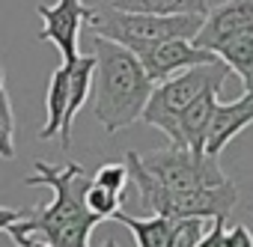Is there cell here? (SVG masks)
Wrapping results in <instances>:
<instances>
[{
    "instance_id": "obj_1",
    "label": "cell",
    "mask_w": 253,
    "mask_h": 247,
    "mask_svg": "<svg viewBox=\"0 0 253 247\" xmlns=\"http://www.w3.org/2000/svg\"><path fill=\"white\" fill-rule=\"evenodd\" d=\"M89 182L92 179L75 161H69L66 167L36 161V170L30 176H24V185L27 188H51L54 200L39 203L18 223H12L6 229L9 238L15 244L24 238H39L48 247H89V235L101 223V217L86 206Z\"/></svg>"
},
{
    "instance_id": "obj_2",
    "label": "cell",
    "mask_w": 253,
    "mask_h": 247,
    "mask_svg": "<svg viewBox=\"0 0 253 247\" xmlns=\"http://www.w3.org/2000/svg\"><path fill=\"white\" fill-rule=\"evenodd\" d=\"M92 54H95L92 113L104 125L107 134H119L122 128H128L137 119H143V110L155 89V81L146 75V69L134 51L122 48L104 36L92 39Z\"/></svg>"
},
{
    "instance_id": "obj_3",
    "label": "cell",
    "mask_w": 253,
    "mask_h": 247,
    "mask_svg": "<svg viewBox=\"0 0 253 247\" xmlns=\"http://www.w3.org/2000/svg\"><path fill=\"white\" fill-rule=\"evenodd\" d=\"M125 164H128L131 185L137 188L140 208L146 214H164L173 220H182V217L214 220V217H229L238 206V188L232 179H226L223 185H211V188L173 191V188H164L158 179H152L143 170L140 152H125Z\"/></svg>"
},
{
    "instance_id": "obj_4",
    "label": "cell",
    "mask_w": 253,
    "mask_h": 247,
    "mask_svg": "<svg viewBox=\"0 0 253 247\" xmlns=\"http://www.w3.org/2000/svg\"><path fill=\"white\" fill-rule=\"evenodd\" d=\"M206 15H152V12L116 9L107 3V9L92 6L86 30L92 36H104L134 54H143L167 39H194Z\"/></svg>"
},
{
    "instance_id": "obj_5",
    "label": "cell",
    "mask_w": 253,
    "mask_h": 247,
    "mask_svg": "<svg viewBox=\"0 0 253 247\" xmlns=\"http://www.w3.org/2000/svg\"><path fill=\"white\" fill-rule=\"evenodd\" d=\"M229 72L232 69L223 60H214V63L191 66V69L155 83V89H152V95L146 101V110H143V122L152 125V128H158L173 146H179V125H176L179 110H185L206 89H220Z\"/></svg>"
},
{
    "instance_id": "obj_6",
    "label": "cell",
    "mask_w": 253,
    "mask_h": 247,
    "mask_svg": "<svg viewBox=\"0 0 253 247\" xmlns=\"http://www.w3.org/2000/svg\"><path fill=\"white\" fill-rule=\"evenodd\" d=\"M143 170L158 179L164 188L173 191H197V188H211L223 185L229 176L220 170L217 155L209 152H194L188 146H167V149H152L140 155Z\"/></svg>"
},
{
    "instance_id": "obj_7",
    "label": "cell",
    "mask_w": 253,
    "mask_h": 247,
    "mask_svg": "<svg viewBox=\"0 0 253 247\" xmlns=\"http://www.w3.org/2000/svg\"><path fill=\"white\" fill-rule=\"evenodd\" d=\"M42 21L39 39L51 42L60 51L63 63H75L81 57V30L86 27L92 6H84V0H54L51 6H36Z\"/></svg>"
},
{
    "instance_id": "obj_8",
    "label": "cell",
    "mask_w": 253,
    "mask_h": 247,
    "mask_svg": "<svg viewBox=\"0 0 253 247\" xmlns=\"http://www.w3.org/2000/svg\"><path fill=\"white\" fill-rule=\"evenodd\" d=\"M247 33H253V0H223V3L206 12V21L200 33L194 36V42L217 54L220 45H226L235 36H247Z\"/></svg>"
},
{
    "instance_id": "obj_9",
    "label": "cell",
    "mask_w": 253,
    "mask_h": 247,
    "mask_svg": "<svg viewBox=\"0 0 253 247\" xmlns=\"http://www.w3.org/2000/svg\"><path fill=\"white\" fill-rule=\"evenodd\" d=\"M137 57H140L146 75H149L155 83H161V81H167V78H173V75H179V72H185V69H191V66L220 60L214 51L200 48L194 39H167V42H161V45H155L152 51H143V54H137Z\"/></svg>"
},
{
    "instance_id": "obj_10",
    "label": "cell",
    "mask_w": 253,
    "mask_h": 247,
    "mask_svg": "<svg viewBox=\"0 0 253 247\" xmlns=\"http://www.w3.org/2000/svg\"><path fill=\"white\" fill-rule=\"evenodd\" d=\"M247 125H253V92L244 89L241 98L235 101H217L214 119H211V128L206 137V152L209 155H220L226 149V143H232Z\"/></svg>"
},
{
    "instance_id": "obj_11",
    "label": "cell",
    "mask_w": 253,
    "mask_h": 247,
    "mask_svg": "<svg viewBox=\"0 0 253 247\" xmlns=\"http://www.w3.org/2000/svg\"><path fill=\"white\" fill-rule=\"evenodd\" d=\"M214 110H217V89H206L185 110H179V116H176L179 146H188L194 152H206V137H209V128H211Z\"/></svg>"
},
{
    "instance_id": "obj_12",
    "label": "cell",
    "mask_w": 253,
    "mask_h": 247,
    "mask_svg": "<svg viewBox=\"0 0 253 247\" xmlns=\"http://www.w3.org/2000/svg\"><path fill=\"white\" fill-rule=\"evenodd\" d=\"M72 66V78H69V104H66V119H63V128H60V146L69 149L72 146V125H75V116L84 107L92 81H95V54H81Z\"/></svg>"
},
{
    "instance_id": "obj_13",
    "label": "cell",
    "mask_w": 253,
    "mask_h": 247,
    "mask_svg": "<svg viewBox=\"0 0 253 247\" xmlns=\"http://www.w3.org/2000/svg\"><path fill=\"white\" fill-rule=\"evenodd\" d=\"M69 78H72V66L60 63L48 81V92H45V125L39 131V140H54L60 137L63 119H66V104H69Z\"/></svg>"
},
{
    "instance_id": "obj_14",
    "label": "cell",
    "mask_w": 253,
    "mask_h": 247,
    "mask_svg": "<svg viewBox=\"0 0 253 247\" xmlns=\"http://www.w3.org/2000/svg\"><path fill=\"white\" fill-rule=\"evenodd\" d=\"M113 220H119L122 226H128V232L137 238V247H167L176 220L164 217V214H146V217H134L125 214L122 208L113 214Z\"/></svg>"
},
{
    "instance_id": "obj_15",
    "label": "cell",
    "mask_w": 253,
    "mask_h": 247,
    "mask_svg": "<svg viewBox=\"0 0 253 247\" xmlns=\"http://www.w3.org/2000/svg\"><path fill=\"white\" fill-rule=\"evenodd\" d=\"M110 6L152 15H206L211 9L209 0H110Z\"/></svg>"
},
{
    "instance_id": "obj_16",
    "label": "cell",
    "mask_w": 253,
    "mask_h": 247,
    "mask_svg": "<svg viewBox=\"0 0 253 247\" xmlns=\"http://www.w3.org/2000/svg\"><path fill=\"white\" fill-rule=\"evenodd\" d=\"M217 57L241 78L244 72H250L253 69V33H247V36H235V39H229L226 45H220L217 48Z\"/></svg>"
},
{
    "instance_id": "obj_17",
    "label": "cell",
    "mask_w": 253,
    "mask_h": 247,
    "mask_svg": "<svg viewBox=\"0 0 253 247\" xmlns=\"http://www.w3.org/2000/svg\"><path fill=\"white\" fill-rule=\"evenodd\" d=\"M0 158L3 161L15 158V116L6 89H0Z\"/></svg>"
},
{
    "instance_id": "obj_18",
    "label": "cell",
    "mask_w": 253,
    "mask_h": 247,
    "mask_svg": "<svg viewBox=\"0 0 253 247\" xmlns=\"http://www.w3.org/2000/svg\"><path fill=\"white\" fill-rule=\"evenodd\" d=\"M86 206L101 217V220H107V217H113L116 211H119V206H122V194H113V191H107L104 185H98V182H89V191H86Z\"/></svg>"
},
{
    "instance_id": "obj_19",
    "label": "cell",
    "mask_w": 253,
    "mask_h": 247,
    "mask_svg": "<svg viewBox=\"0 0 253 247\" xmlns=\"http://www.w3.org/2000/svg\"><path fill=\"white\" fill-rule=\"evenodd\" d=\"M203 235H206V220L203 217H182V220H176L167 247H194Z\"/></svg>"
},
{
    "instance_id": "obj_20",
    "label": "cell",
    "mask_w": 253,
    "mask_h": 247,
    "mask_svg": "<svg viewBox=\"0 0 253 247\" xmlns=\"http://www.w3.org/2000/svg\"><path fill=\"white\" fill-rule=\"evenodd\" d=\"M92 182H98V185H104L107 191H113V194H125V188L131 185V173H128V164H101L98 170H95V176H92Z\"/></svg>"
},
{
    "instance_id": "obj_21",
    "label": "cell",
    "mask_w": 253,
    "mask_h": 247,
    "mask_svg": "<svg viewBox=\"0 0 253 247\" xmlns=\"http://www.w3.org/2000/svg\"><path fill=\"white\" fill-rule=\"evenodd\" d=\"M194 247H226V217H214L211 226L206 229V235Z\"/></svg>"
},
{
    "instance_id": "obj_22",
    "label": "cell",
    "mask_w": 253,
    "mask_h": 247,
    "mask_svg": "<svg viewBox=\"0 0 253 247\" xmlns=\"http://www.w3.org/2000/svg\"><path fill=\"white\" fill-rule=\"evenodd\" d=\"M226 247H253V232L247 226H232L226 232Z\"/></svg>"
},
{
    "instance_id": "obj_23",
    "label": "cell",
    "mask_w": 253,
    "mask_h": 247,
    "mask_svg": "<svg viewBox=\"0 0 253 247\" xmlns=\"http://www.w3.org/2000/svg\"><path fill=\"white\" fill-rule=\"evenodd\" d=\"M27 211H21V208H3L0 206V232H6L12 223H18L21 217H24Z\"/></svg>"
},
{
    "instance_id": "obj_24",
    "label": "cell",
    "mask_w": 253,
    "mask_h": 247,
    "mask_svg": "<svg viewBox=\"0 0 253 247\" xmlns=\"http://www.w3.org/2000/svg\"><path fill=\"white\" fill-rule=\"evenodd\" d=\"M18 247H48V244H45V241H39V238H24V241H18ZM101 247H119V244H116L113 238H107Z\"/></svg>"
},
{
    "instance_id": "obj_25",
    "label": "cell",
    "mask_w": 253,
    "mask_h": 247,
    "mask_svg": "<svg viewBox=\"0 0 253 247\" xmlns=\"http://www.w3.org/2000/svg\"><path fill=\"white\" fill-rule=\"evenodd\" d=\"M241 83H244V89H247V92H253V69L241 75Z\"/></svg>"
},
{
    "instance_id": "obj_26",
    "label": "cell",
    "mask_w": 253,
    "mask_h": 247,
    "mask_svg": "<svg viewBox=\"0 0 253 247\" xmlns=\"http://www.w3.org/2000/svg\"><path fill=\"white\" fill-rule=\"evenodd\" d=\"M0 89H6V69H3V63H0Z\"/></svg>"
}]
</instances>
